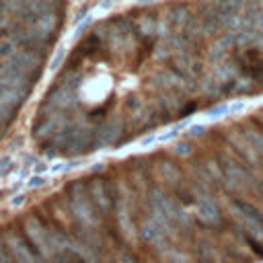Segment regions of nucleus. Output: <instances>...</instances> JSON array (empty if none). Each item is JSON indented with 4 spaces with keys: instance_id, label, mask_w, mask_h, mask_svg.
Masks as SVG:
<instances>
[{
    "instance_id": "nucleus-8",
    "label": "nucleus",
    "mask_w": 263,
    "mask_h": 263,
    "mask_svg": "<svg viewBox=\"0 0 263 263\" xmlns=\"http://www.w3.org/2000/svg\"><path fill=\"white\" fill-rule=\"evenodd\" d=\"M121 134V119L117 117H113V119H109L101 129H99V134H97V140L101 142V144H115V140H117V136Z\"/></svg>"
},
{
    "instance_id": "nucleus-7",
    "label": "nucleus",
    "mask_w": 263,
    "mask_h": 263,
    "mask_svg": "<svg viewBox=\"0 0 263 263\" xmlns=\"http://www.w3.org/2000/svg\"><path fill=\"white\" fill-rule=\"evenodd\" d=\"M88 193H90L92 201L97 203V208H99L101 212H107V210H109V205H111V199H109L107 187H105V183H103L101 179H95V181L90 183V187H88Z\"/></svg>"
},
{
    "instance_id": "nucleus-14",
    "label": "nucleus",
    "mask_w": 263,
    "mask_h": 263,
    "mask_svg": "<svg viewBox=\"0 0 263 263\" xmlns=\"http://www.w3.org/2000/svg\"><path fill=\"white\" fill-rule=\"evenodd\" d=\"M199 263H214V251L210 245H201L199 249Z\"/></svg>"
},
{
    "instance_id": "nucleus-5",
    "label": "nucleus",
    "mask_w": 263,
    "mask_h": 263,
    "mask_svg": "<svg viewBox=\"0 0 263 263\" xmlns=\"http://www.w3.org/2000/svg\"><path fill=\"white\" fill-rule=\"evenodd\" d=\"M25 228H27V234H29L31 242H33L41 253L49 255V253H51V238H49V232L41 226V222H39L37 218H31V220H27Z\"/></svg>"
},
{
    "instance_id": "nucleus-3",
    "label": "nucleus",
    "mask_w": 263,
    "mask_h": 263,
    "mask_svg": "<svg viewBox=\"0 0 263 263\" xmlns=\"http://www.w3.org/2000/svg\"><path fill=\"white\" fill-rule=\"evenodd\" d=\"M70 210L72 214L82 222V224H95V214H92V208H90V201L84 193V187L80 183H74L70 185Z\"/></svg>"
},
{
    "instance_id": "nucleus-17",
    "label": "nucleus",
    "mask_w": 263,
    "mask_h": 263,
    "mask_svg": "<svg viewBox=\"0 0 263 263\" xmlns=\"http://www.w3.org/2000/svg\"><path fill=\"white\" fill-rule=\"evenodd\" d=\"M171 263H189V261H187L185 255H181V253H173V255H171Z\"/></svg>"
},
{
    "instance_id": "nucleus-9",
    "label": "nucleus",
    "mask_w": 263,
    "mask_h": 263,
    "mask_svg": "<svg viewBox=\"0 0 263 263\" xmlns=\"http://www.w3.org/2000/svg\"><path fill=\"white\" fill-rule=\"evenodd\" d=\"M10 247H12V253L16 257V263H35L33 259V251L27 247V242L18 236H12L10 238Z\"/></svg>"
},
{
    "instance_id": "nucleus-1",
    "label": "nucleus",
    "mask_w": 263,
    "mask_h": 263,
    "mask_svg": "<svg viewBox=\"0 0 263 263\" xmlns=\"http://www.w3.org/2000/svg\"><path fill=\"white\" fill-rule=\"evenodd\" d=\"M234 218L240 222V230L247 242H261L263 245V214L251 201L234 199L232 201Z\"/></svg>"
},
{
    "instance_id": "nucleus-12",
    "label": "nucleus",
    "mask_w": 263,
    "mask_h": 263,
    "mask_svg": "<svg viewBox=\"0 0 263 263\" xmlns=\"http://www.w3.org/2000/svg\"><path fill=\"white\" fill-rule=\"evenodd\" d=\"M158 171H160L162 179L168 181V183H177V181L181 179V171H179L173 162H160V164H158Z\"/></svg>"
},
{
    "instance_id": "nucleus-18",
    "label": "nucleus",
    "mask_w": 263,
    "mask_h": 263,
    "mask_svg": "<svg viewBox=\"0 0 263 263\" xmlns=\"http://www.w3.org/2000/svg\"><path fill=\"white\" fill-rule=\"evenodd\" d=\"M203 129H205L203 125H191V127H189V134H191V136H201Z\"/></svg>"
},
{
    "instance_id": "nucleus-6",
    "label": "nucleus",
    "mask_w": 263,
    "mask_h": 263,
    "mask_svg": "<svg viewBox=\"0 0 263 263\" xmlns=\"http://www.w3.org/2000/svg\"><path fill=\"white\" fill-rule=\"evenodd\" d=\"M62 129V117H58V115H47V117H43V119H39L37 123H35V127H33V134H35V138H45V136H49V134H58Z\"/></svg>"
},
{
    "instance_id": "nucleus-13",
    "label": "nucleus",
    "mask_w": 263,
    "mask_h": 263,
    "mask_svg": "<svg viewBox=\"0 0 263 263\" xmlns=\"http://www.w3.org/2000/svg\"><path fill=\"white\" fill-rule=\"evenodd\" d=\"M136 27H138V31L142 35H154L156 33V27H158V21L154 16H144V18H140L136 23Z\"/></svg>"
},
{
    "instance_id": "nucleus-16",
    "label": "nucleus",
    "mask_w": 263,
    "mask_h": 263,
    "mask_svg": "<svg viewBox=\"0 0 263 263\" xmlns=\"http://www.w3.org/2000/svg\"><path fill=\"white\" fill-rule=\"evenodd\" d=\"M175 152H177V154H183V156H185V154H189V152H191V146H189V144H177Z\"/></svg>"
},
{
    "instance_id": "nucleus-15",
    "label": "nucleus",
    "mask_w": 263,
    "mask_h": 263,
    "mask_svg": "<svg viewBox=\"0 0 263 263\" xmlns=\"http://www.w3.org/2000/svg\"><path fill=\"white\" fill-rule=\"evenodd\" d=\"M10 162H12L10 158H2V160H0V179L6 177V175L12 171V164H10Z\"/></svg>"
},
{
    "instance_id": "nucleus-20",
    "label": "nucleus",
    "mask_w": 263,
    "mask_h": 263,
    "mask_svg": "<svg viewBox=\"0 0 263 263\" xmlns=\"http://www.w3.org/2000/svg\"><path fill=\"white\" fill-rule=\"evenodd\" d=\"M140 2H154V0H140Z\"/></svg>"
},
{
    "instance_id": "nucleus-2",
    "label": "nucleus",
    "mask_w": 263,
    "mask_h": 263,
    "mask_svg": "<svg viewBox=\"0 0 263 263\" xmlns=\"http://www.w3.org/2000/svg\"><path fill=\"white\" fill-rule=\"evenodd\" d=\"M191 195H193V203H195V216L208 226L220 224V210H218L216 201L212 199V195L201 187H193Z\"/></svg>"
},
{
    "instance_id": "nucleus-11",
    "label": "nucleus",
    "mask_w": 263,
    "mask_h": 263,
    "mask_svg": "<svg viewBox=\"0 0 263 263\" xmlns=\"http://www.w3.org/2000/svg\"><path fill=\"white\" fill-rule=\"evenodd\" d=\"M168 23H173L175 27H185L187 21H189V10L185 6H173L168 10Z\"/></svg>"
},
{
    "instance_id": "nucleus-4",
    "label": "nucleus",
    "mask_w": 263,
    "mask_h": 263,
    "mask_svg": "<svg viewBox=\"0 0 263 263\" xmlns=\"http://www.w3.org/2000/svg\"><path fill=\"white\" fill-rule=\"evenodd\" d=\"M220 179L230 187V189H242L249 181L245 168L228 158H222L220 160Z\"/></svg>"
},
{
    "instance_id": "nucleus-10",
    "label": "nucleus",
    "mask_w": 263,
    "mask_h": 263,
    "mask_svg": "<svg viewBox=\"0 0 263 263\" xmlns=\"http://www.w3.org/2000/svg\"><path fill=\"white\" fill-rule=\"evenodd\" d=\"M234 45V35H226V37H222V39H218L214 45H212V49H210V58L214 60V62H222V58L228 53V49Z\"/></svg>"
},
{
    "instance_id": "nucleus-19",
    "label": "nucleus",
    "mask_w": 263,
    "mask_h": 263,
    "mask_svg": "<svg viewBox=\"0 0 263 263\" xmlns=\"http://www.w3.org/2000/svg\"><path fill=\"white\" fill-rule=\"evenodd\" d=\"M41 183H43V181H41V179H39V177H33V179H31V183H29V185H31V187H39V185H41Z\"/></svg>"
}]
</instances>
